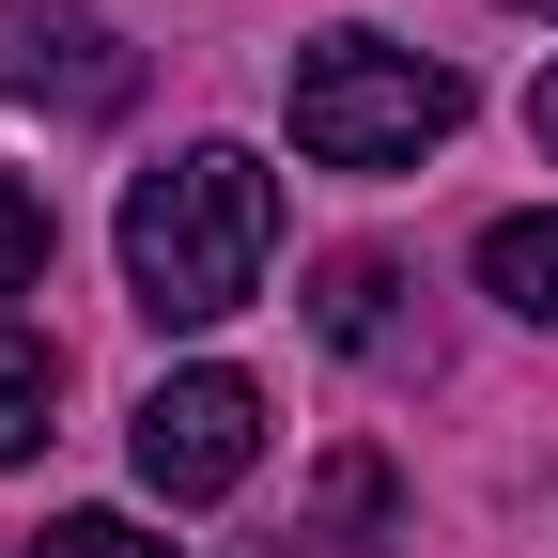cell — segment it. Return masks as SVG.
<instances>
[{"label": "cell", "instance_id": "7a4b0ae2", "mask_svg": "<svg viewBox=\"0 0 558 558\" xmlns=\"http://www.w3.org/2000/svg\"><path fill=\"white\" fill-rule=\"evenodd\" d=\"M450 124H465L450 62H418L388 32H311L295 47V156L311 171H418Z\"/></svg>", "mask_w": 558, "mask_h": 558}, {"label": "cell", "instance_id": "ba28073f", "mask_svg": "<svg viewBox=\"0 0 558 558\" xmlns=\"http://www.w3.org/2000/svg\"><path fill=\"white\" fill-rule=\"evenodd\" d=\"M47 248H62L47 186H32V171H0V295H32V279H47Z\"/></svg>", "mask_w": 558, "mask_h": 558}, {"label": "cell", "instance_id": "30bf717a", "mask_svg": "<svg viewBox=\"0 0 558 558\" xmlns=\"http://www.w3.org/2000/svg\"><path fill=\"white\" fill-rule=\"evenodd\" d=\"M32 558H171V543L140 527V512H62V527H47Z\"/></svg>", "mask_w": 558, "mask_h": 558}, {"label": "cell", "instance_id": "6da1fadb", "mask_svg": "<svg viewBox=\"0 0 558 558\" xmlns=\"http://www.w3.org/2000/svg\"><path fill=\"white\" fill-rule=\"evenodd\" d=\"M279 264V171L248 156V140H186L171 171L124 186V295L156 326H218L264 295Z\"/></svg>", "mask_w": 558, "mask_h": 558}, {"label": "cell", "instance_id": "8992f818", "mask_svg": "<svg viewBox=\"0 0 558 558\" xmlns=\"http://www.w3.org/2000/svg\"><path fill=\"white\" fill-rule=\"evenodd\" d=\"M47 403H62V341H47V326H16V311H0V465H32V450L62 435V418H47Z\"/></svg>", "mask_w": 558, "mask_h": 558}, {"label": "cell", "instance_id": "7c38bea8", "mask_svg": "<svg viewBox=\"0 0 558 558\" xmlns=\"http://www.w3.org/2000/svg\"><path fill=\"white\" fill-rule=\"evenodd\" d=\"M512 16H558V0H512Z\"/></svg>", "mask_w": 558, "mask_h": 558}, {"label": "cell", "instance_id": "8fae6325", "mask_svg": "<svg viewBox=\"0 0 558 558\" xmlns=\"http://www.w3.org/2000/svg\"><path fill=\"white\" fill-rule=\"evenodd\" d=\"M527 140H543V156H558V62H543V94H527Z\"/></svg>", "mask_w": 558, "mask_h": 558}, {"label": "cell", "instance_id": "9c48e42d", "mask_svg": "<svg viewBox=\"0 0 558 558\" xmlns=\"http://www.w3.org/2000/svg\"><path fill=\"white\" fill-rule=\"evenodd\" d=\"M311 527H326V543H373V527H388V465H373V450H341V465L311 481Z\"/></svg>", "mask_w": 558, "mask_h": 558}, {"label": "cell", "instance_id": "52a82bcc", "mask_svg": "<svg viewBox=\"0 0 558 558\" xmlns=\"http://www.w3.org/2000/svg\"><path fill=\"white\" fill-rule=\"evenodd\" d=\"M481 295H497V311H527V326H558V202L481 233Z\"/></svg>", "mask_w": 558, "mask_h": 558}, {"label": "cell", "instance_id": "3957f363", "mask_svg": "<svg viewBox=\"0 0 558 558\" xmlns=\"http://www.w3.org/2000/svg\"><path fill=\"white\" fill-rule=\"evenodd\" d=\"M140 481H156L171 512H218L233 481L264 465V388L248 373H171V388H140Z\"/></svg>", "mask_w": 558, "mask_h": 558}, {"label": "cell", "instance_id": "277c9868", "mask_svg": "<svg viewBox=\"0 0 558 558\" xmlns=\"http://www.w3.org/2000/svg\"><path fill=\"white\" fill-rule=\"evenodd\" d=\"M0 94L62 109V124H109V109H140V47L94 0H0Z\"/></svg>", "mask_w": 558, "mask_h": 558}, {"label": "cell", "instance_id": "5b68a950", "mask_svg": "<svg viewBox=\"0 0 558 558\" xmlns=\"http://www.w3.org/2000/svg\"><path fill=\"white\" fill-rule=\"evenodd\" d=\"M388 311H403V264H388V248H326V264H311V341L373 357V341H388Z\"/></svg>", "mask_w": 558, "mask_h": 558}]
</instances>
